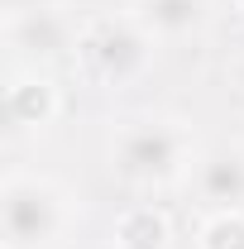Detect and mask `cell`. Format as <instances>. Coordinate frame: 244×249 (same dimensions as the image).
Returning <instances> with one entry per match:
<instances>
[{
  "mask_svg": "<svg viewBox=\"0 0 244 249\" xmlns=\"http://www.w3.org/2000/svg\"><path fill=\"white\" fill-rule=\"evenodd\" d=\"M110 158H115L120 178H129L139 187L173 182L187 168V134L173 120H124Z\"/></svg>",
  "mask_w": 244,
  "mask_h": 249,
  "instance_id": "cell-1",
  "label": "cell"
},
{
  "mask_svg": "<svg viewBox=\"0 0 244 249\" xmlns=\"http://www.w3.org/2000/svg\"><path fill=\"white\" fill-rule=\"evenodd\" d=\"M5 249H48L62 235V192L43 178H10L0 192Z\"/></svg>",
  "mask_w": 244,
  "mask_h": 249,
  "instance_id": "cell-2",
  "label": "cell"
},
{
  "mask_svg": "<svg viewBox=\"0 0 244 249\" xmlns=\"http://www.w3.org/2000/svg\"><path fill=\"white\" fill-rule=\"evenodd\" d=\"M77 48L91 67V77L105 87H124L149 67V29L139 19H96L77 38Z\"/></svg>",
  "mask_w": 244,
  "mask_h": 249,
  "instance_id": "cell-3",
  "label": "cell"
},
{
  "mask_svg": "<svg viewBox=\"0 0 244 249\" xmlns=\"http://www.w3.org/2000/svg\"><path fill=\"white\" fill-rule=\"evenodd\" d=\"M196 187H201V196L215 201L220 211H235L244 201V149L240 144H215L211 154H201V163H196Z\"/></svg>",
  "mask_w": 244,
  "mask_h": 249,
  "instance_id": "cell-4",
  "label": "cell"
},
{
  "mask_svg": "<svg viewBox=\"0 0 244 249\" xmlns=\"http://www.w3.org/2000/svg\"><path fill=\"white\" fill-rule=\"evenodd\" d=\"M134 19L158 38H187L211 19V0H139Z\"/></svg>",
  "mask_w": 244,
  "mask_h": 249,
  "instance_id": "cell-5",
  "label": "cell"
},
{
  "mask_svg": "<svg viewBox=\"0 0 244 249\" xmlns=\"http://www.w3.org/2000/svg\"><path fill=\"white\" fill-rule=\"evenodd\" d=\"M10 48L15 53H38V58H53L67 48V24H62L58 10H34L10 19Z\"/></svg>",
  "mask_w": 244,
  "mask_h": 249,
  "instance_id": "cell-6",
  "label": "cell"
},
{
  "mask_svg": "<svg viewBox=\"0 0 244 249\" xmlns=\"http://www.w3.org/2000/svg\"><path fill=\"white\" fill-rule=\"evenodd\" d=\"M53 120V87L38 82V77H24L10 87V124L19 129H43Z\"/></svg>",
  "mask_w": 244,
  "mask_h": 249,
  "instance_id": "cell-7",
  "label": "cell"
},
{
  "mask_svg": "<svg viewBox=\"0 0 244 249\" xmlns=\"http://www.w3.org/2000/svg\"><path fill=\"white\" fill-rule=\"evenodd\" d=\"M115 245L120 249H168V225H163V216H153L149 206H139V211L120 216Z\"/></svg>",
  "mask_w": 244,
  "mask_h": 249,
  "instance_id": "cell-8",
  "label": "cell"
},
{
  "mask_svg": "<svg viewBox=\"0 0 244 249\" xmlns=\"http://www.w3.org/2000/svg\"><path fill=\"white\" fill-rule=\"evenodd\" d=\"M201 249H244V216L220 211V216L201 230Z\"/></svg>",
  "mask_w": 244,
  "mask_h": 249,
  "instance_id": "cell-9",
  "label": "cell"
},
{
  "mask_svg": "<svg viewBox=\"0 0 244 249\" xmlns=\"http://www.w3.org/2000/svg\"><path fill=\"white\" fill-rule=\"evenodd\" d=\"M34 10H53V0H5V19H19Z\"/></svg>",
  "mask_w": 244,
  "mask_h": 249,
  "instance_id": "cell-10",
  "label": "cell"
},
{
  "mask_svg": "<svg viewBox=\"0 0 244 249\" xmlns=\"http://www.w3.org/2000/svg\"><path fill=\"white\" fill-rule=\"evenodd\" d=\"M240 5H244V0H240Z\"/></svg>",
  "mask_w": 244,
  "mask_h": 249,
  "instance_id": "cell-11",
  "label": "cell"
}]
</instances>
